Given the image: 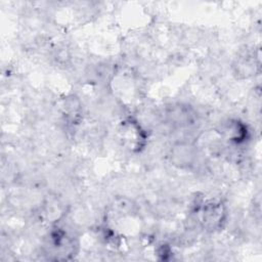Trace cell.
<instances>
[{"label":"cell","mask_w":262,"mask_h":262,"mask_svg":"<svg viewBox=\"0 0 262 262\" xmlns=\"http://www.w3.org/2000/svg\"><path fill=\"white\" fill-rule=\"evenodd\" d=\"M120 134L124 142L128 144L130 150L140 151V149L143 148L146 136L144 130L136 121L132 119L123 121L120 125Z\"/></svg>","instance_id":"cell-1"}]
</instances>
